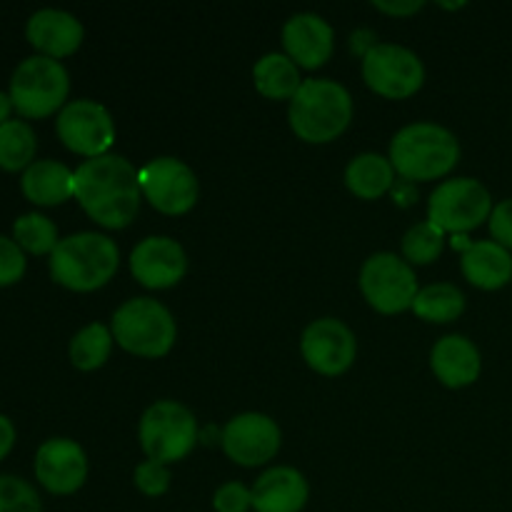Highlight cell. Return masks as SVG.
<instances>
[{
	"mask_svg": "<svg viewBox=\"0 0 512 512\" xmlns=\"http://www.w3.org/2000/svg\"><path fill=\"white\" fill-rule=\"evenodd\" d=\"M25 35H28L30 45L40 50V55L60 60L80 48L85 30L83 23L68 10L40 8L28 18Z\"/></svg>",
	"mask_w": 512,
	"mask_h": 512,
	"instance_id": "cell-18",
	"label": "cell"
},
{
	"mask_svg": "<svg viewBox=\"0 0 512 512\" xmlns=\"http://www.w3.org/2000/svg\"><path fill=\"white\" fill-rule=\"evenodd\" d=\"M215 512H248L253 510V490L248 485L230 480L223 483L213 495Z\"/></svg>",
	"mask_w": 512,
	"mask_h": 512,
	"instance_id": "cell-33",
	"label": "cell"
},
{
	"mask_svg": "<svg viewBox=\"0 0 512 512\" xmlns=\"http://www.w3.org/2000/svg\"><path fill=\"white\" fill-rule=\"evenodd\" d=\"M285 55L298 68H320L333 55L335 33L333 25L318 13H295L283 25Z\"/></svg>",
	"mask_w": 512,
	"mask_h": 512,
	"instance_id": "cell-17",
	"label": "cell"
},
{
	"mask_svg": "<svg viewBox=\"0 0 512 512\" xmlns=\"http://www.w3.org/2000/svg\"><path fill=\"white\" fill-rule=\"evenodd\" d=\"M188 270V255L168 235H148L130 253V273L140 285L153 290L173 288Z\"/></svg>",
	"mask_w": 512,
	"mask_h": 512,
	"instance_id": "cell-16",
	"label": "cell"
},
{
	"mask_svg": "<svg viewBox=\"0 0 512 512\" xmlns=\"http://www.w3.org/2000/svg\"><path fill=\"white\" fill-rule=\"evenodd\" d=\"M250 490H253L255 512H300L310 498L305 475L290 465L265 470Z\"/></svg>",
	"mask_w": 512,
	"mask_h": 512,
	"instance_id": "cell-20",
	"label": "cell"
},
{
	"mask_svg": "<svg viewBox=\"0 0 512 512\" xmlns=\"http://www.w3.org/2000/svg\"><path fill=\"white\" fill-rule=\"evenodd\" d=\"M465 280L480 290H500L512 280V255L495 240H475L460 260Z\"/></svg>",
	"mask_w": 512,
	"mask_h": 512,
	"instance_id": "cell-21",
	"label": "cell"
},
{
	"mask_svg": "<svg viewBox=\"0 0 512 512\" xmlns=\"http://www.w3.org/2000/svg\"><path fill=\"white\" fill-rule=\"evenodd\" d=\"M25 250L15 240L0 235V288L18 283L25 275Z\"/></svg>",
	"mask_w": 512,
	"mask_h": 512,
	"instance_id": "cell-32",
	"label": "cell"
},
{
	"mask_svg": "<svg viewBox=\"0 0 512 512\" xmlns=\"http://www.w3.org/2000/svg\"><path fill=\"white\" fill-rule=\"evenodd\" d=\"M430 368L435 378L448 388H468L480 378L483 358H480L478 345L465 335H445L430 350Z\"/></svg>",
	"mask_w": 512,
	"mask_h": 512,
	"instance_id": "cell-19",
	"label": "cell"
},
{
	"mask_svg": "<svg viewBox=\"0 0 512 512\" xmlns=\"http://www.w3.org/2000/svg\"><path fill=\"white\" fill-rule=\"evenodd\" d=\"M493 213V195L478 178H450L433 190L428 200V220L440 230L465 235Z\"/></svg>",
	"mask_w": 512,
	"mask_h": 512,
	"instance_id": "cell-8",
	"label": "cell"
},
{
	"mask_svg": "<svg viewBox=\"0 0 512 512\" xmlns=\"http://www.w3.org/2000/svg\"><path fill=\"white\" fill-rule=\"evenodd\" d=\"M20 190L35 205H60L75 198V170L58 160H33L23 170Z\"/></svg>",
	"mask_w": 512,
	"mask_h": 512,
	"instance_id": "cell-22",
	"label": "cell"
},
{
	"mask_svg": "<svg viewBox=\"0 0 512 512\" xmlns=\"http://www.w3.org/2000/svg\"><path fill=\"white\" fill-rule=\"evenodd\" d=\"M288 120L305 143H330L353 120V95L333 78H308L290 100Z\"/></svg>",
	"mask_w": 512,
	"mask_h": 512,
	"instance_id": "cell-2",
	"label": "cell"
},
{
	"mask_svg": "<svg viewBox=\"0 0 512 512\" xmlns=\"http://www.w3.org/2000/svg\"><path fill=\"white\" fill-rule=\"evenodd\" d=\"M140 193L160 213L183 215L198 203L200 183L188 163L173 155H158L140 168Z\"/></svg>",
	"mask_w": 512,
	"mask_h": 512,
	"instance_id": "cell-10",
	"label": "cell"
},
{
	"mask_svg": "<svg viewBox=\"0 0 512 512\" xmlns=\"http://www.w3.org/2000/svg\"><path fill=\"white\" fill-rule=\"evenodd\" d=\"M120 250L108 235L83 230L60 240L50 253V275L63 288L90 293L118 273Z\"/></svg>",
	"mask_w": 512,
	"mask_h": 512,
	"instance_id": "cell-3",
	"label": "cell"
},
{
	"mask_svg": "<svg viewBox=\"0 0 512 512\" xmlns=\"http://www.w3.org/2000/svg\"><path fill=\"white\" fill-rule=\"evenodd\" d=\"M283 435L278 423L265 413H240L223 428V450L233 463L258 468L278 455Z\"/></svg>",
	"mask_w": 512,
	"mask_h": 512,
	"instance_id": "cell-13",
	"label": "cell"
},
{
	"mask_svg": "<svg viewBox=\"0 0 512 512\" xmlns=\"http://www.w3.org/2000/svg\"><path fill=\"white\" fill-rule=\"evenodd\" d=\"M345 185L363 200H375L393 190L395 168L390 158L380 153H360L345 168Z\"/></svg>",
	"mask_w": 512,
	"mask_h": 512,
	"instance_id": "cell-23",
	"label": "cell"
},
{
	"mask_svg": "<svg viewBox=\"0 0 512 512\" xmlns=\"http://www.w3.org/2000/svg\"><path fill=\"white\" fill-rule=\"evenodd\" d=\"M10 113H13V100H10L8 93H3V90H0V125L8 123Z\"/></svg>",
	"mask_w": 512,
	"mask_h": 512,
	"instance_id": "cell-38",
	"label": "cell"
},
{
	"mask_svg": "<svg viewBox=\"0 0 512 512\" xmlns=\"http://www.w3.org/2000/svg\"><path fill=\"white\" fill-rule=\"evenodd\" d=\"M38 138L35 130L25 120H13L0 125V168L8 173H18L33 165Z\"/></svg>",
	"mask_w": 512,
	"mask_h": 512,
	"instance_id": "cell-26",
	"label": "cell"
},
{
	"mask_svg": "<svg viewBox=\"0 0 512 512\" xmlns=\"http://www.w3.org/2000/svg\"><path fill=\"white\" fill-rule=\"evenodd\" d=\"M75 198L103 228H125L140 210V170L123 155L88 158L75 170Z\"/></svg>",
	"mask_w": 512,
	"mask_h": 512,
	"instance_id": "cell-1",
	"label": "cell"
},
{
	"mask_svg": "<svg viewBox=\"0 0 512 512\" xmlns=\"http://www.w3.org/2000/svg\"><path fill=\"white\" fill-rule=\"evenodd\" d=\"M113 330L103 323H90L70 340V363L78 370H98L113 350Z\"/></svg>",
	"mask_w": 512,
	"mask_h": 512,
	"instance_id": "cell-27",
	"label": "cell"
},
{
	"mask_svg": "<svg viewBox=\"0 0 512 512\" xmlns=\"http://www.w3.org/2000/svg\"><path fill=\"white\" fill-rule=\"evenodd\" d=\"M363 78L383 98L403 100L420 90L425 65L420 55L405 45L378 43L363 58Z\"/></svg>",
	"mask_w": 512,
	"mask_h": 512,
	"instance_id": "cell-11",
	"label": "cell"
},
{
	"mask_svg": "<svg viewBox=\"0 0 512 512\" xmlns=\"http://www.w3.org/2000/svg\"><path fill=\"white\" fill-rule=\"evenodd\" d=\"M303 358L315 373L340 375L353 365L358 355L355 333L338 318H318L303 330L300 338Z\"/></svg>",
	"mask_w": 512,
	"mask_h": 512,
	"instance_id": "cell-14",
	"label": "cell"
},
{
	"mask_svg": "<svg viewBox=\"0 0 512 512\" xmlns=\"http://www.w3.org/2000/svg\"><path fill=\"white\" fill-rule=\"evenodd\" d=\"M458 160L460 143L445 125L420 120L400 128L390 140V163L408 183L443 178Z\"/></svg>",
	"mask_w": 512,
	"mask_h": 512,
	"instance_id": "cell-4",
	"label": "cell"
},
{
	"mask_svg": "<svg viewBox=\"0 0 512 512\" xmlns=\"http://www.w3.org/2000/svg\"><path fill=\"white\" fill-rule=\"evenodd\" d=\"M440 5H443V8H450V10H453V8H463L465 3H440Z\"/></svg>",
	"mask_w": 512,
	"mask_h": 512,
	"instance_id": "cell-39",
	"label": "cell"
},
{
	"mask_svg": "<svg viewBox=\"0 0 512 512\" xmlns=\"http://www.w3.org/2000/svg\"><path fill=\"white\" fill-rule=\"evenodd\" d=\"M488 225L495 243L512 250V198H505L500 200L498 205H493V213H490Z\"/></svg>",
	"mask_w": 512,
	"mask_h": 512,
	"instance_id": "cell-34",
	"label": "cell"
},
{
	"mask_svg": "<svg viewBox=\"0 0 512 512\" xmlns=\"http://www.w3.org/2000/svg\"><path fill=\"white\" fill-rule=\"evenodd\" d=\"M135 488L140 490L148 498H160V495L168 493L170 488V470L168 465L155 463V460H145L135 468L133 473Z\"/></svg>",
	"mask_w": 512,
	"mask_h": 512,
	"instance_id": "cell-31",
	"label": "cell"
},
{
	"mask_svg": "<svg viewBox=\"0 0 512 512\" xmlns=\"http://www.w3.org/2000/svg\"><path fill=\"white\" fill-rule=\"evenodd\" d=\"M58 138L65 148L85 158L108 155L110 145L115 143V123L110 110L103 103L90 98H78L65 103V108L55 120Z\"/></svg>",
	"mask_w": 512,
	"mask_h": 512,
	"instance_id": "cell-12",
	"label": "cell"
},
{
	"mask_svg": "<svg viewBox=\"0 0 512 512\" xmlns=\"http://www.w3.org/2000/svg\"><path fill=\"white\" fill-rule=\"evenodd\" d=\"M0 512H43V503L28 480L0 475Z\"/></svg>",
	"mask_w": 512,
	"mask_h": 512,
	"instance_id": "cell-30",
	"label": "cell"
},
{
	"mask_svg": "<svg viewBox=\"0 0 512 512\" xmlns=\"http://www.w3.org/2000/svg\"><path fill=\"white\" fill-rule=\"evenodd\" d=\"M140 448L155 463H178L198 443V420L178 400H158L140 418Z\"/></svg>",
	"mask_w": 512,
	"mask_h": 512,
	"instance_id": "cell-7",
	"label": "cell"
},
{
	"mask_svg": "<svg viewBox=\"0 0 512 512\" xmlns=\"http://www.w3.org/2000/svg\"><path fill=\"white\" fill-rule=\"evenodd\" d=\"M360 290L378 313L393 315L413 308L418 278L408 260L398 253H373L360 268Z\"/></svg>",
	"mask_w": 512,
	"mask_h": 512,
	"instance_id": "cell-9",
	"label": "cell"
},
{
	"mask_svg": "<svg viewBox=\"0 0 512 512\" xmlns=\"http://www.w3.org/2000/svg\"><path fill=\"white\" fill-rule=\"evenodd\" d=\"M373 5L390 15H413L423 8V0H373Z\"/></svg>",
	"mask_w": 512,
	"mask_h": 512,
	"instance_id": "cell-35",
	"label": "cell"
},
{
	"mask_svg": "<svg viewBox=\"0 0 512 512\" xmlns=\"http://www.w3.org/2000/svg\"><path fill=\"white\" fill-rule=\"evenodd\" d=\"M393 198H395V203H400V205H410L415 200V190L410 188L408 183H398V188H395L393 185Z\"/></svg>",
	"mask_w": 512,
	"mask_h": 512,
	"instance_id": "cell-37",
	"label": "cell"
},
{
	"mask_svg": "<svg viewBox=\"0 0 512 512\" xmlns=\"http://www.w3.org/2000/svg\"><path fill=\"white\" fill-rule=\"evenodd\" d=\"M445 248V230H440L438 225L423 220V223H415L408 233L403 235V255L408 263L415 265H428L433 260H438V255Z\"/></svg>",
	"mask_w": 512,
	"mask_h": 512,
	"instance_id": "cell-29",
	"label": "cell"
},
{
	"mask_svg": "<svg viewBox=\"0 0 512 512\" xmlns=\"http://www.w3.org/2000/svg\"><path fill=\"white\" fill-rule=\"evenodd\" d=\"M15 445V428L5 415H0V460L13 450Z\"/></svg>",
	"mask_w": 512,
	"mask_h": 512,
	"instance_id": "cell-36",
	"label": "cell"
},
{
	"mask_svg": "<svg viewBox=\"0 0 512 512\" xmlns=\"http://www.w3.org/2000/svg\"><path fill=\"white\" fill-rule=\"evenodd\" d=\"M253 83L260 95L270 100H293L303 78H300L298 63L285 53H265L253 68Z\"/></svg>",
	"mask_w": 512,
	"mask_h": 512,
	"instance_id": "cell-24",
	"label": "cell"
},
{
	"mask_svg": "<svg viewBox=\"0 0 512 512\" xmlns=\"http://www.w3.org/2000/svg\"><path fill=\"white\" fill-rule=\"evenodd\" d=\"M35 478L53 495L78 493L88 478V455L70 438L45 440L35 453Z\"/></svg>",
	"mask_w": 512,
	"mask_h": 512,
	"instance_id": "cell-15",
	"label": "cell"
},
{
	"mask_svg": "<svg viewBox=\"0 0 512 512\" xmlns=\"http://www.w3.org/2000/svg\"><path fill=\"white\" fill-rule=\"evenodd\" d=\"M13 240L33 255H50L60 243L58 228L43 213H25L13 223Z\"/></svg>",
	"mask_w": 512,
	"mask_h": 512,
	"instance_id": "cell-28",
	"label": "cell"
},
{
	"mask_svg": "<svg viewBox=\"0 0 512 512\" xmlns=\"http://www.w3.org/2000/svg\"><path fill=\"white\" fill-rule=\"evenodd\" d=\"M418 318L428 323H453L465 310V293L453 283H433L418 290L413 300Z\"/></svg>",
	"mask_w": 512,
	"mask_h": 512,
	"instance_id": "cell-25",
	"label": "cell"
},
{
	"mask_svg": "<svg viewBox=\"0 0 512 512\" xmlns=\"http://www.w3.org/2000/svg\"><path fill=\"white\" fill-rule=\"evenodd\" d=\"M70 93V75L60 60L48 55H30L10 78V100L23 118H48L65 108Z\"/></svg>",
	"mask_w": 512,
	"mask_h": 512,
	"instance_id": "cell-6",
	"label": "cell"
},
{
	"mask_svg": "<svg viewBox=\"0 0 512 512\" xmlns=\"http://www.w3.org/2000/svg\"><path fill=\"white\" fill-rule=\"evenodd\" d=\"M113 338L140 358H163L173 350L178 325L173 313L155 298H130L113 313Z\"/></svg>",
	"mask_w": 512,
	"mask_h": 512,
	"instance_id": "cell-5",
	"label": "cell"
}]
</instances>
